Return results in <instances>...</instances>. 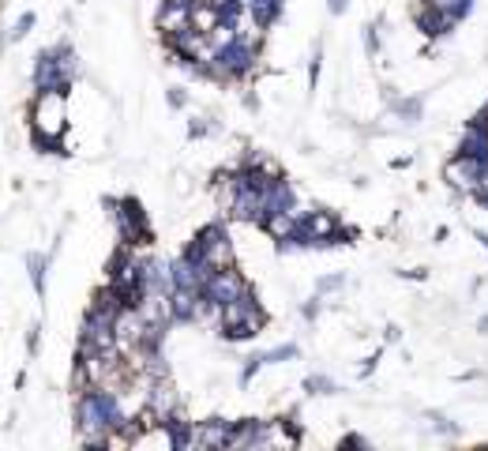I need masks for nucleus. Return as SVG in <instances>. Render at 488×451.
<instances>
[{"label": "nucleus", "mask_w": 488, "mask_h": 451, "mask_svg": "<svg viewBox=\"0 0 488 451\" xmlns=\"http://www.w3.org/2000/svg\"><path fill=\"white\" fill-rule=\"evenodd\" d=\"M327 8H331V15H342V12L350 8V0H331V5H327Z\"/></svg>", "instance_id": "9d476101"}, {"label": "nucleus", "mask_w": 488, "mask_h": 451, "mask_svg": "<svg viewBox=\"0 0 488 451\" xmlns=\"http://www.w3.org/2000/svg\"><path fill=\"white\" fill-rule=\"evenodd\" d=\"M413 23H417V31H421L424 38H432V41L448 38V34L458 27L448 12L432 5V0H413Z\"/></svg>", "instance_id": "f03ea898"}, {"label": "nucleus", "mask_w": 488, "mask_h": 451, "mask_svg": "<svg viewBox=\"0 0 488 451\" xmlns=\"http://www.w3.org/2000/svg\"><path fill=\"white\" fill-rule=\"evenodd\" d=\"M305 392H308V395H334V380H327V376H308V380H305Z\"/></svg>", "instance_id": "423d86ee"}, {"label": "nucleus", "mask_w": 488, "mask_h": 451, "mask_svg": "<svg viewBox=\"0 0 488 451\" xmlns=\"http://www.w3.org/2000/svg\"><path fill=\"white\" fill-rule=\"evenodd\" d=\"M398 338H402V328H398V324H391V328H387V342H398Z\"/></svg>", "instance_id": "f8f14e48"}, {"label": "nucleus", "mask_w": 488, "mask_h": 451, "mask_svg": "<svg viewBox=\"0 0 488 451\" xmlns=\"http://www.w3.org/2000/svg\"><path fill=\"white\" fill-rule=\"evenodd\" d=\"M289 357H297V347H279L267 354V361H289Z\"/></svg>", "instance_id": "1a4fd4ad"}, {"label": "nucleus", "mask_w": 488, "mask_h": 451, "mask_svg": "<svg viewBox=\"0 0 488 451\" xmlns=\"http://www.w3.org/2000/svg\"><path fill=\"white\" fill-rule=\"evenodd\" d=\"M34 117H38V128L46 136H60V128H65V98L60 95H41Z\"/></svg>", "instance_id": "7ed1b4c3"}, {"label": "nucleus", "mask_w": 488, "mask_h": 451, "mask_svg": "<svg viewBox=\"0 0 488 451\" xmlns=\"http://www.w3.org/2000/svg\"><path fill=\"white\" fill-rule=\"evenodd\" d=\"M342 444H350V447H368V440H360V437H346Z\"/></svg>", "instance_id": "4468645a"}, {"label": "nucleus", "mask_w": 488, "mask_h": 451, "mask_svg": "<svg viewBox=\"0 0 488 451\" xmlns=\"http://www.w3.org/2000/svg\"><path fill=\"white\" fill-rule=\"evenodd\" d=\"M305 316H308V320L320 316V301H308V305H305Z\"/></svg>", "instance_id": "9b49d317"}, {"label": "nucleus", "mask_w": 488, "mask_h": 451, "mask_svg": "<svg viewBox=\"0 0 488 451\" xmlns=\"http://www.w3.org/2000/svg\"><path fill=\"white\" fill-rule=\"evenodd\" d=\"M474 238H477V241H481V248L488 252V230H474Z\"/></svg>", "instance_id": "ddd939ff"}, {"label": "nucleus", "mask_w": 488, "mask_h": 451, "mask_svg": "<svg viewBox=\"0 0 488 451\" xmlns=\"http://www.w3.org/2000/svg\"><path fill=\"white\" fill-rule=\"evenodd\" d=\"M477 331H481V335H488V316H481V320H477Z\"/></svg>", "instance_id": "2eb2a0df"}, {"label": "nucleus", "mask_w": 488, "mask_h": 451, "mask_svg": "<svg viewBox=\"0 0 488 451\" xmlns=\"http://www.w3.org/2000/svg\"><path fill=\"white\" fill-rule=\"evenodd\" d=\"M391 110H395V117H398L402 124H417V121L424 117V98H421V95L395 98V102H391Z\"/></svg>", "instance_id": "20e7f679"}, {"label": "nucleus", "mask_w": 488, "mask_h": 451, "mask_svg": "<svg viewBox=\"0 0 488 451\" xmlns=\"http://www.w3.org/2000/svg\"><path fill=\"white\" fill-rule=\"evenodd\" d=\"M484 162H477V158H470V155H451L448 158V166H443V181H448L458 196H466V200H474L477 192H481V185H484Z\"/></svg>", "instance_id": "f257e3e1"}, {"label": "nucleus", "mask_w": 488, "mask_h": 451, "mask_svg": "<svg viewBox=\"0 0 488 451\" xmlns=\"http://www.w3.org/2000/svg\"><path fill=\"white\" fill-rule=\"evenodd\" d=\"M342 283H346L342 275H327V278H320V293H331V290H338Z\"/></svg>", "instance_id": "6e6552de"}, {"label": "nucleus", "mask_w": 488, "mask_h": 451, "mask_svg": "<svg viewBox=\"0 0 488 451\" xmlns=\"http://www.w3.org/2000/svg\"><path fill=\"white\" fill-rule=\"evenodd\" d=\"M379 27H384V19H379V23H368V27H365V50H368V57H376V53H379V46H384V41H379Z\"/></svg>", "instance_id": "0eeeda50"}, {"label": "nucleus", "mask_w": 488, "mask_h": 451, "mask_svg": "<svg viewBox=\"0 0 488 451\" xmlns=\"http://www.w3.org/2000/svg\"><path fill=\"white\" fill-rule=\"evenodd\" d=\"M424 421H429V428H432V433H439V437H458L462 433V428L448 418V414H436V410H429V414H424Z\"/></svg>", "instance_id": "39448f33"}, {"label": "nucleus", "mask_w": 488, "mask_h": 451, "mask_svg": "<svg viewBox=\"0 0 488 451\" xmlns=\"http://www.w3.org/2000/svg\"><path fill=\"white\" fill-rule=\"evenodd\" d=\"M484 110H488V105H484Z\"/></svg>", "instance_id": "dca6fc26"}]
</instances>
